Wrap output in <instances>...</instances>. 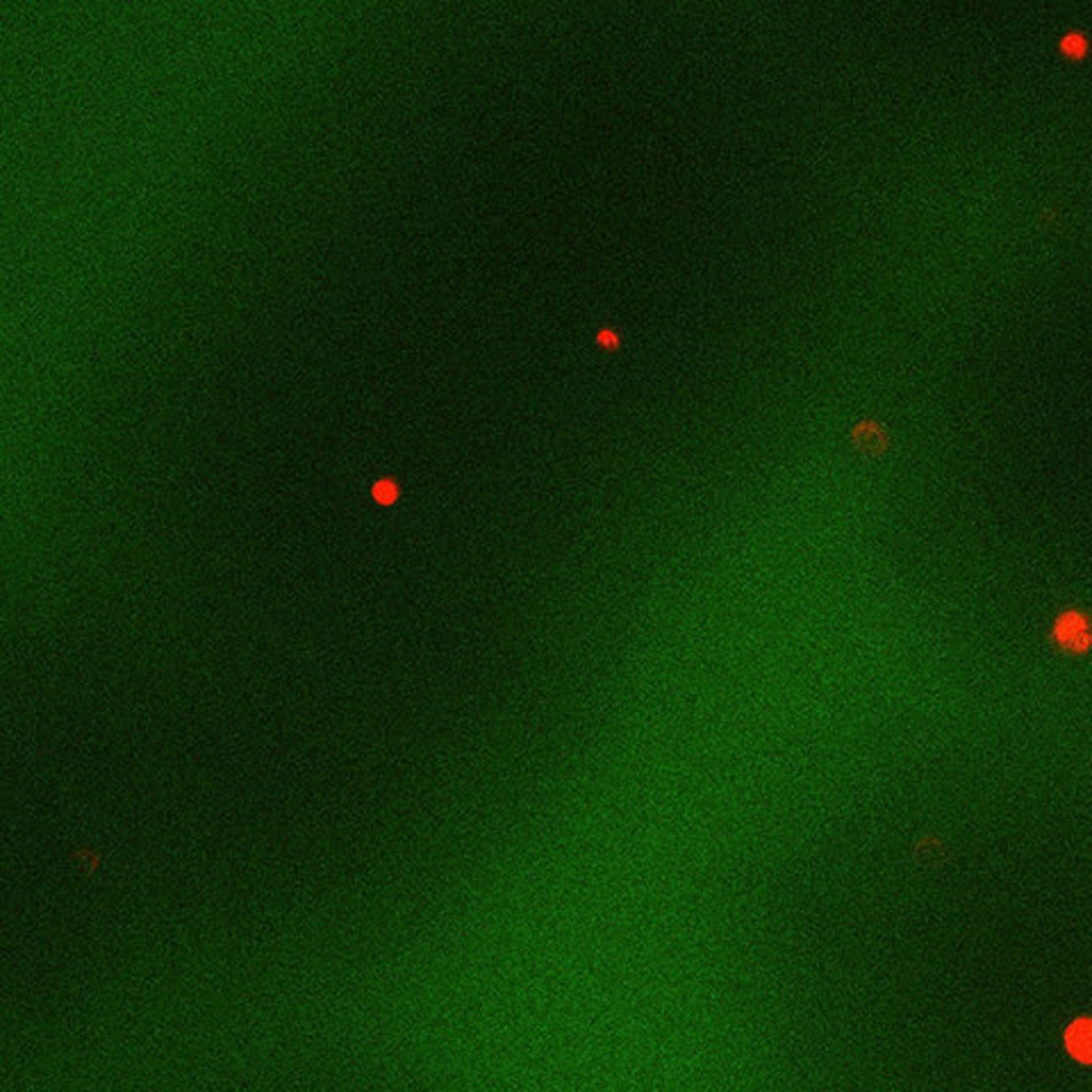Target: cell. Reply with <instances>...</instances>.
Wrapping results in <instances>:
<instances>
[{"label": "cell", "instance_id": "cell-1", "mask_svg": "<svg viewBox=\"0 0 1092 1092\" xmlns=\"http://www.w3.org/2000/svg\"><path fill=\"white\" fill-rule=\"evenodd\" d=\"M1049 638H1052L1060 652L1070 656H1084L1092 648V619L1084 611H1076V607L1063 611L1054 619Z\"/></svg>", "mask_w": 1092, "mask_h": 1092}, {"label": "cell", "instance_id": "cell-4", "mask_svg": "<svg viewBox=\"0 0 1092 1092\" xmlns=\"http://www.w3.org/2000/svg\"><path fill=\"white\" fill-rule=\"evenodd\" d=\"M594 342H597V347L605 353H615L621 349V335L615 328H601L597 337H594Z\"/></svg>", "mask_w": 1092, "mask_h": 1092}, {"label": "cell", "instance_id": "cell-3", "mask_svg": "<svg viewBox=\"0 0 1092 1092\" xmlns=\"http://www.w3.org/2000/svg\"><path fill=\"white\" fill-rule=\"evenodd\" d=\"M1068 1052L1081 1063H1092V1019H1076L1066 1031Z\"/></svg>", "mask_w": 1092, "mask_h": 1092}, {"label": "cell", "instance_id": "cell-5", "mask_svg": "<svg viewBox=\"0 0 1092 1092\" xmlns=\"http://www.w3.org/2000/svg\"><path fill=\"white\" fill-rule=\"evenodd\" d=\"M1063 50H1066L1068 55H1072V58H1081L1084 50H1086V41L1081 35H1068L1066 39H1063Z\"/></svg>", "mask_w": 1092, "mask_h": 1092}, {"label": "cell", "instance_id": "cell-2", "mask_svg": "<svg viewBox=\"0 0 1092 1092\" xmlns=\"http://www.w3.org/2000/svg\"><path fill=\"white\" fill-rule=\"evenodd\" d=\"M851 445L863 455L877 458V455L886 453L890 439H888L886 428H883L881 424H877L872 419H865L861 424H856V428L851 431Z\"/></svg>", "mask_w": 1092, "mask_h": 1092}]
</instances>
